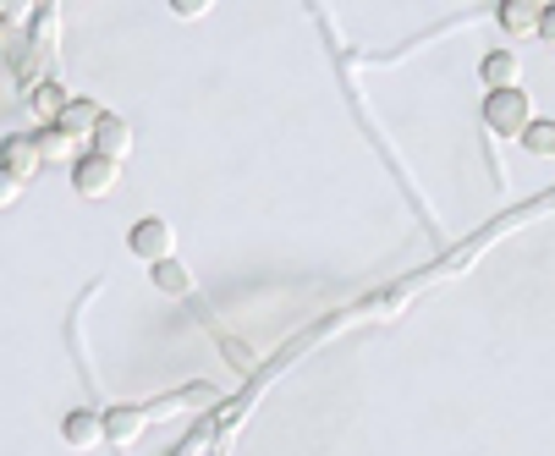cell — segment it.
<instances>
[{
	"label": "cell",
	"mask_w": 555,
	"mask_h": 456,
	"mask_svg": "<svg viewBox=\"0 0 555 456\" xmlns=\"http://www.w3.org/2000/svg\"><path fill=\"white\" fill-rule=\"evenodd\" d=\"M539 39H550V44H555V6L544 12V34H539Z\"/></svg>",
	"instance_id": "obj_17"
},
{
	"label": "cell",
	"mask_w": 555,
	"mask_h": 456,
	"mask_svg": "<svg viewBox=\"0 0 555 456\" xmlns=\"http://www.w3.org/2000/svg\"><path fill=\"white\" fill-rule=\"evenodd\" d=\"M39 148H44V166H77V148H83V143L66 138L61 127H44L39 132Z\"/></svg>",
	"instance_id": "obj_12"
},
{
	"label": "cell",
	"mask_w": 555,
	"mask_h": 456,
	"mask_svg": "<svg viewBox=\"0 0 555 456\" xmlns=\"http://www.w3.org/2000/svg\"><path fill=\"white\" fill-rule=\"evenodd\" d=\"M17 198H23V182H17V177H12L7 166H0V209H12Z\"/></svg>",
	"instance_id": "obj_15"
},
{
	"label": "cell",
	"mask_w": 555,
	"mask_h": 456,
	"mask_svg": "<svg viewBox=\"0 0 555 456\" xmlns=\"http://www.w3.org/2000/svg\"><path fill=\"white\" fill-rule=\"evenodd\" d=\"M132 143H138V138H132V121L105 116V121H100V132H94V155H105V160H116V166H121V160L132 155Z\"/></svg>",
	"instance_id": "obj_9"
},
{
	"label": "cell",
	"mask_w": 555,
	"mask_h": 456,
	"mask_svg": "<svg viewBox=\"0 0 555 456\" xmlns=\"http://www.w3.org/2000/svg\"><path fill=\"white\" fill-rule=\"evenodd\" d=\"M72 187L83 193V198H111L121 187V166L105 160V155H83V160L72 166Z\"/></svg>",
	"instance_id": "obj_3"
},
{
	"label": "cell",
	"mask_w": 555,
	"mask_h": 456,
	"mask_svg": "<svg viewBox=\"0 0 555 456\" xmlns=\"http://www.w3.org/2000/svg\"><path fill=\"white\" fill-rule=\"evenodd\" d=\"M533 121H539V116H533L528 89H501V94L485 100V127H490L495 138H522Z\"/></svg>",
	"instance_id": "obj_1"
},
{
	"label": "cell",
	"mask_w": 555,
	"mask_h": 456,
	"mask_svg": "<svg viewBox=\"0 0 555 456\" xmlns=\"http://www.w3.org/2000/svg\"><path fill=\"white\" fill-rule=\"evenodd\" d=\"M61 440H66L72 451H94V445H105V413L72 407V413L61 418Z\"/></svg>",
	"instance_id": "obj_5"
},
{
	"label": "cell",
	"mask_w": 555,
	"mask_h": 456,
	"mask_svg": "<svg viewBox=\"0 0 555 456\" xmlns=\"http://www.w3.org/2000/svg\"><path fill=\"white\" fill-rule=\"evenodd\" d=\"M171 12H177V17H204L209 6H198V0H177V6H171Z\"/></svg>",
	"instance_id": "obj_16"
},
{
	"label": "cell",
	"mask_w": 555,
	"mask_h": 456,
	"mask_svg": "<svg viewBox=\"0 0 555 456\" xmlns=\"http://www.w3.org/2000/svg\"><path fill=\"white\" fill-rule=\"evenodd\" d=\"M143 424H149V407H116V413H105V440L111 445H138Z\"/></svg>",
	"instance_id": "obj_10"
},
{
	"label": "cell",
	"mask_w": 555,
	"mask_h": 456,
	"mask_svg": "<svg viewBox=\"0 0 555 456\" xmlns=\"http://www.w3.org/2000/svg\"><path fill=\"white\" fill-rule=\"evenodd\" d=\"M0 166H7L17 182L39 177V171H44V148H39V132H12L7 143H0Z\"/></svg>",
	"instance_id": "obj_4"
},
{
	"label": "cell",
	"mask_w": 555,
	"mask_h": 456,
	"mask_svg": "<svg viewBox=\"0 0 555 456\" xmlns=\"http://www.w3.org/2000/svg\"><path fill=\"white\" fill-rule=\"evenodd\" d=\"M28 105H34V116H39V121H50V127H55V121H61V110H66L72 100H66V89H61V83H39V89L28 94Z\"/></svg>",
	"instance_id": "obj_13"
},
{
	"label": "cell",
	"mask_w": 555,
	"mask_h": 456,
	"mask_svg": "<svg viewBox=\"0 0 555 456\" xmlns=\"http://www.w3.org/2000/svg\"><path fill=\"white\" fill-rule=\"evenodd\" d=\"M149 281H154V291H160V297H177V302H188V297H193V275H188L177 259L154 264V270H149Z\"/></svg>",
	"instance_id": "obj_11"
},
{
	"label": "cell",
	"mask_w": 555,
	"mask_h": 456,
	"mask_svg": "<svg viewBox=\"0 0 555 456\" xmlns=\"http://www.w3.org/2000/svg\"><path fill=\"white\" fill-rule=\"evenodd\" d=\"M522 148H528V155H539V160H555V121H533L522 132Z\"/></svg>",
	"instance_id": "obj_14"
},
{
	"label": "cell",
	"mask_w": 555,
	"mask_h": 456,
	"mask_svg": "<svg viewBox=\"0 0 555 456\" xmlns=\"http://www.w3.org/2000/svg\"><path fill=\"white\" fill-rule=\"evenodd\" d=\"M479 78L490 83V94H501V89H522V83H517V78H522V55H517V50H490L485 66H479Z\"/></svg>",
	"instance_id": "obj_7"
},
{
	"label": "cell",
	"mask_w": 555,
	"mask_h": 456,
	"mask_svg": "<svg viewBox=\"0 0 555 456\" xmlns=\"http://www.w3.org/2000/svg\"><path fill=\"white\" fill-rule=\"evenodd\" d=\"M544 12L550 6H539V0H506V6H501V28L517 34V39H539L544 34Z\"/></svg>",
	"instance_id": "obj_6"
},
{
	"label": "cell",
	"mask_w": 555,
	"mask_h": 456,
	"mask_svg": "<svg viewBox=\"0 0 555 456\" xmlns=\"http://www.w3.org/2000/svg\"><path fill=\"white\" fill-rule=\"evenodd\" d=\"M127 253L143 259L149 270H154V264H166V259H177V232H171V220H160V214L138 220L132 232H127Z\"/></svg>",
	"instance_id": "obj_2"
},
{
	"label": "cell",
	"mask_w": 555,
	"mask_h": 456,
	"mask_svg": "<svg viewBox=\"0 0 555 456\" xmlns=\"http://www.w3.org/2000/svg\"><path fill=\"white\" fill-rule=\"evenodd\" d=\"M100 121H105V110L94 105V100H72L66 110H61V132L66 138H77V143H94V132H100Z\"/></svg>",
	"instance_id": "obj_8"
}]
</instances>
